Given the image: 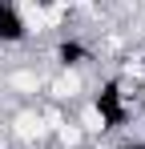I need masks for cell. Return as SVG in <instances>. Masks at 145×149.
I'll return each instance as SVG.
<instances>
[{
    "mask_svg": "<svg viewBox=\"0 0 145 149\" xmlns=\"http://www.w3.org/2000/svg\"><path fill=\"white\" fill-rule=\"evenodd\" d=\"M45 77H48V73L40 69V65L20 61V65H8V69L0 73V89L12 93L16 105H32V101L45 97Z\"/></svg>",
    "mask_w": 145,
    "mask_h": 149,
    "instance_id": "obj_3",
    "label": "cell"
},
{
    "mask_svg": "<svg viewBox=\"0 0 145 149\" xmlns=\"http://www.w3.org/2000/svg\"><path fill=\"white\" fill-rule=\"evenodd\" d=\"M8 145L12 149H48V125H45V113H40V101L8 109Z\"/></svg>",
    "mask_w": 145,
    "mask_h": 149,
    "instance_id": "obj_2",
    "label": "cell"
},
{
    "mask_svg": "<svg viewBox=\"0 0 145 149\" xmlns=\"http://www.w3.org/2000/svg\"><path fill=\"white\" fill-rule=\"evenodd\" d=\"M4 141H8V109L0 105V145H4Z\"/></svg>",
    "mask_w": 145,
    "mask_h": 149,
    "instance_id": "obj_7",
    "label": "cell"
},
{
    "mask_svg": "<svg viewBox=\"0 0 145 149\" xmlns=\"http://www.w3.org/2000/svg\"><path fill=\"white\" fill-rule=\"evenodd\" d=\"M32 36L28 12L20 8V0H0V49H20Z\"/></svg>",
    "mask_w": 145,
    "mask_h": 149,
    "instance_id": "obj_6",
    "label": "cell"
},
{
    "mask_svg": "<svg viewBox=\"0 0 145 149\" xmlns=\"http://www.w3.org/2000/svg\"><path fill=\"white\" fill-rule=\"evenodd\" d=\"M89 105L97 109V117H101V129H105V137H121L133 117H141V89L137 85H125L121 77H101L93 81V89H89Z\"/></svg>",
    "mask_w": 145,
    "mask_h": 149,
    "instance_id": "obj_1",
    "label": "cell"
},
{
    "mask_svg": "<svg viewBox=\"0 0 145 149\" xmlns=\"http://www.w3.org/2000/svg\"><path fill=\"white\" fill-rule=\"evenodd\" d=\"M89 89H93L89 73H77V69H52V73L45 77V97H40V101H52V105H61V109H72L77 101L89 97Z\"/></svg>",
    "mask_w": 145,
    "mask_h": 149,
    "instance_id": "obj_4",
    "label": "cell"
},
{
    "mask_svg": "<svg viewBox=\"0 0 145 149\" xmlns=\"http://www.w3.org/2000/svg\"><path fill=\"white\" fill-rule=\"evenodd\" d=\"M48 61H52V69L89 73L97 65V49H93V40H85V36H77V32H61V36L48 45Z\"/></svg>",
    "mask_w": 145,
    "mask_h": 149,
    "instance_id": "obj_5",
    "label": "cell"
}]
</instances>
